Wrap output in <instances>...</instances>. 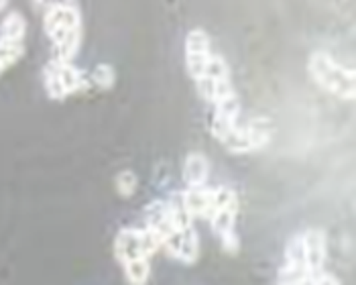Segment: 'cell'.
<instances>
[{"mask_svg":"<svg viewBox=\"0 0 356 285\" xmlns=\"http://www.w3.org/2000/svg\"><path fill=\"white\" fill-rule=\"evenodd\" d=\"M307 72L312 80L324 92L340 100H355L356 80L355 70L342 65L326 51H314L307 61Z\"/></svg>","mask_w":356,"mask_h":285,"instance_id":"obj_2","label":"cell"},{"mask_svg":"<svg viewBox=\"0 0 356 285\" xmlns=\"http://www.w3.org/2000/svg\"><path fill=\"white\" fill-rule=\"evenodd\" d=\"M43 28L51 41L55 57L74 61L83 41L82 13L72 2H49L43 15Z\"/></svg>","mask_w":356,"mask_h":285,"instance_id":"obj_1","label":"cell"},{"mask_svg":"<svg viewBox=\"0 0 356 285\" xmlns=\"http://www.w3.org/2000/svg\"><path fill=\"white\" fill-rule=\"evenodd\" d=\"M124 277L131 285H147L151 277V261H133L122 265Z\"/></svg>","mask_w":356,"mask_h":285,"instance_id":"obj_18","label":"cell"},{"mask_svg":"<svg viewBox=\"0 0 356 285\" xmlns=\"http://www.w3.org/2000/svg\"><path fill=\"white\" fill-rule=\"evenodd\" d=\"M6 4H8V0H0V13H2L4 8H6Z\"/></svg>","mask_w":356,"mask_h":285,"instance_id":"obj_22","label":"cell"},{"mask_svg":"<svg viewBox=\"0 0 356 285\" xmlns=\"http://www.w3.org/2000/svg\"><path fill=\"white\" fill-rule=\"evenodd\" d=\"M25 56V39H10L0 35V76L17 65Z\"/></svg>","mask_w":356,"mask_h":285,"instance_id":"obj_16","label":"cell"},{"mask_svg":"<svg viewBox=\"0 0 356 285\" xmlns=\"http://www.w3.org/2000/svg\"><path fill=\"white\" fill-rule=\"evenodd\" d=\"M161 249V241L149 228H120L114 238V255L120 265L133 261H151Z\"/></svg>","mask_w":356,"mask_h":285,"instance_id":"obj_5","label":"cell"},{"mask_svg":"<svg viewBox=\"0 0 356 285\" xmlns=\"http://www.w3.org/2000/svg\"><path fill=\"white\" fill-rule=\"evenodd\" d=\"M0 35L10 37V39H25L27 37V21L21 13L13 10L4 17L0 25Z\"/></svg>","mask_w":356,"mask_h":285,"instance_id":"obj_17","label":"cell"},{"mask_svg":"<svg viewBox=\"0 0 356 285\" xmlns=\"http://www.w3.org/2000/svg\"><path fill=\"white\" fill-rule=\"evenodd\" d=\"M200 96L210 102L212 106H216L220 102H226L230 98H236V90L232 84V72L228 67V63L224 61V57L214 54L210 59L206 72L202 74V78L195 82Z\"/></svg>","mask_w":356,"mask_h":285,"instance_id":"obj_7","label":"cell"},{"mask_svg":"<svg viewBox=\"0 0 356 285\" xmlns=\"http://www.w3.org/2000/svg\"><path fill=\"white\" fill-rule=\"evenodd\" d=\"M236 216H238V196L230 188H216V208L210 216L212 232L222 243V249L230 255L238 253V234H236Z\"/></svg>","mask_w":356,"mask_h":285,"instance_id":"obj_4","label":"cell"},{"mask_svg":"<svg viewBox=\"0 0 356 285\" xmlns=\"http://www.w3.org/2000/svg\"><path fill=\"white\" fill-rule=\"evenodd\" d=\"M43 86L51 100H65L78 92H86L90 88V78L74 65V61L54 57L43 67Z\"/></svg>","mask_w":356,"mask_h":285,"instance_id":"obj_3","label":"cell"},{"mask_svg":"<svg viewBox=\"0 0 356 285\" xmlns=\"http://www.w3.org/2000/svg\"><path fill=\"white\" fill-rule=\"evenodd\" d=\"M271 139V127L265 118H252L247 124H238L232 137L224 145L234 155H245L263 149Z\"/></svg>","mask_w":356,"mask_h":285,"instance_id":"obj_8","label":"cell"},{"mask_svg":"<svg viewBox=\"0 0 356 285\" xmlns=\"http://www.w3.org/2000/svg\"><path fill=\"white\" fill-rule=\"evenodd\" d=\"M238 120H241V102H238V96L216 104L214 106V114H212V124H210L212 137L218 139L222 145H226L228 139L232 137V133L238 129V124H241Z\"/></svg>","mask_w":356,"mask_h":285,"instance_id":"obj_12","label":"cell"},{"mask_svg":"<svg viewBox=\"0 0 356 285\" xmlns=\"http://www.w3.org/2000/svg\"><path fill=\"white\" fill-rule=\"evenodd\" d=\"M184 49H186V70L193 82H197L202 78V74L206 72L210 59L214 57L212 39L204 28H193L186 35Z\"/></svg>","mask_w":356,"mask_h":285,"instance_id":"obj_10","label":"cell"},{"mask_svg":"<svg viewBox=\"0 0 356 285\" xmlns=\"http://www.w3.org/2000/svg\"><path fill=\"white\" fill-rule=\"evenodd\" d=\"M309 285H340V284L336 282V277H332L330 273H324V271H322L318 277H314V282H312Z\"/></svg>","mask_w":356,"mask_h":285,"instance_id":"obj_21","label":"cell"},{"mask_svg":"<svg viewBox=\"0 0 356 285\" xmlns=\"http://www.w3.org/2000/svg\"><path fill=\"white\" fill-rule=\"evenodd\" d=\"M88 78H90L92 84L98 86L100 90H110V88H114V84H116L118 74H116L114 65H110V63H100V65H96V67L92 70V74H90Z\"/></svg>","mask_w":356,"mask_h":285,"instance_id":"obj_19","label":"cell"},{"mask_svg":"<svg viewBox=\"0 0 356 285\" xmlns=\"http://www.w3.org/2000/svg\"><path fill=\"white\" fill-rule=\"evenodd\" d=\"M137 186H138V177L135 171L124 170L116 175V190H118V194H120L122 198H131V196H135Z\"/></svg>","mask_w":356,"mask_h":285,"instance_id":"obj_20","label":"cell"},{"mask_svg":"<svg viewBox=\"0 0 356 285\" xmlns=\"http://www.w3.org/2000/svg\"><path fill=\"white\" fill-rule=\"evenodd\" d=\"M210 175V161L204 153H190L184 163V181L188 188H202L206 186Z\"/></svg>","mask_w":356,"mask_h":285,"instance_id":"obj_15","label":"cell"},{"mask_svg":"<svg viewBox=\"0 0 356 285\" xmlns=\"http://www.w3.org/2000/svg\"><path fill=\"white\" fill-rule=\"evenodd\" d=\"M145 220H147L145 228H149L161 241V245L175 230L193 225V218L186 212L181 202H165V200H155L145 208Z\"/></svg>","mask_w":356,"mask_h":285,"instance_id":"obj_6","label":"cell"},{"mask_svg":"<svg viewBox=\"0 0 356 285\" xmlns=\"http://www.w3.org/2000/svg\"><path fill=\"white\" fill-rule=\"evenodd\" d=\"M312 273L305 263V253H303L302 234L293 236L287 247H285V263L279 269L277 284L279 285H309L312 284Z\"/></svg>","mask_w":356,"mask_h":285,"instance_id":"obj_9","label":"cell"},{"mask_svg":"<svg viewBox=\"0 0 356 285\" xmlns=\"http://www.w3.org/2000/svg\"><path fill=\"white\" fill-rule=\"evenodd\" d=\"M181 206L192 218H206L210 220L214 208H216V190L214 188H188V192L181 198Z\"/></svg>","mask_w":356,"mask_h":285,"instance_id":"obj_14","label":"cell"},{"mask_svg":"<svg viewBox=\"0 0 356 285\" xmlns=\"http://www.w3.org/2000/svg\"><path fill=\"white\" fill-rule=\"evenodd\" d=\"M161 247L165 249V253L169 256H173L175 261L192 265L200 256V236H197V230H195L193 225L179 228L171 236L165 238Z\"/></svg>","mask_w":356,"mask_h":285,"instance_id":"obj_11","label":"cell"},{"mask_svg":"<svg viewBox=\"0 0 356 285\" xmlns=\"http://www.w3.org/2000/svg\"><path fill=\"white\" fill-rule=\"evenodd\" d=\"M302 243L307 269H309L312 277H318L324 271V265H326V253H328L326 232L320 230V228H309L302 234Z\"/></svg>","mask_w":356,"mask_h":285,"instance_id":"obj_13","label":"cell"}]
</instances>
